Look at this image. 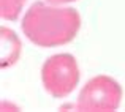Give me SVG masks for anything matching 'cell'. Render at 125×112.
<instances>
[{"instance_id": "cell-3", "label": "cell", "mask_w": 125, "mask_h": 112, "mask_svg": "<svg viewBox=\"0 0 125 112\" xmlns=\"http://www.w3.org/2000/svg\"><path fill=\"white\" fill-rule=\"evenodd\" d=\"M122 87L109 76H95L81 88L76 109L85 112H113L120 106Z\"/></svg>"}, {"instance_id": "cell-5", "label": "cell", "mask_w": 125, "mask_h": 112, "mask_svg": "<svg viewBox=\"0 0 125 112\" xmlns=\"http://www.w3.org/2000/svg\"><path fill=\"white\" fill-rule=\"evenodd\" d=\"M46 2L52 3V5H62V3H71V2H76V0H46Z\"/></svg>"}, {"instance_id": "cell-4", "label": "cell", "mask_w": 125, "mask_h": 112, "mask_svg": "<svg viewBox=\"0 0 125 112\" xmlns=\"http://www.w3.org/2000/svg\"><path fill=\"white\" fill-rule=\"evenodd\" d=\"M27 0H0V16L6 21H16Z\"/></svg>"}, {"instance_id": "cell-1", "label": "cell", "mask_w": 125, "mask_h": 112, "mask_svg": "<svg viewBox=\"0 0 125 112\" xmlns=\"http://www.w3.org/2000/svg\"><path fill=\"white\" fill-rule=\"evenodd\" d=\"M81 28V16L74 8L49 6L35 2L22 18V32L40 47H55L73 41Z\"/></svg>"}, {"instance_id": "cell-2", "label": "cell", "mask_w": 125, "mask_h": 112, "mask_svg": "<svg viewBox=\"0 0 125 112\" xmlns=\"http://www.w3.org/2000/svg\"><path fill=\"white\" fill-rule=\"evenodd\" d=\"M41 81L52 98H65L79 82V66L71 54L51 55L41 66Z\"/></svg>"}]
</instances>
